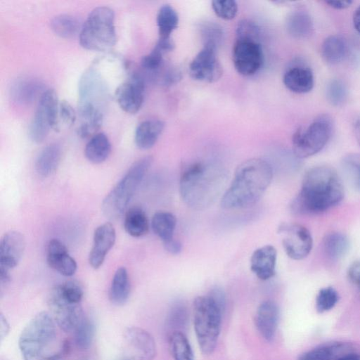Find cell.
<instances>
[{
  "instance_id": "30",
  "label": "cell",
  "mask_w": 360,
  "mask_h": 360,
  "mask_svg": "<svg viewBox=\"0 0 360 360\" xmlns=\"http://www.w3.org/2000/svg\"><path fill=\"white\" fill-rule=\"evenodd\" d=\"M111 151L108 137L103 132H98L89 139L86 145L84 153L89 161L94 164L104 162Z\"/></svg>"
},
{
  "instance_id": "5",
  "label": "cell",
  "mask_w": 360,
  "mask_h": 360,
  "mask_svg": "<svg viewBox=\"0 0 360 360\" xmlns=\"http://www.w3.org/2000/svg\"><path fill=\"white\" fill-rule=\"evenodd\" d=\"M115 13L108 6L94 8L82 24L79 32V43L91 51H105L116 44Z\"/></svg>"
},
{
  "instance_id": "53",
  "label": "cell",
  "mask_w": 360,
  "mask_h": 360,
  "mask_svg": "<svg viewBox=\"0 0 360 360\" xmlns=\"http://www.w3.org/2000/svg\"><path fill=\"white\" fill-rule=\"evenodd\" d=\"M353 25L354 29L360 34V5L356 8L353 14Z\"/></svg>"
},
{
  "instance_id": "19",
  "label": "cell",
  "mask_w": 360,
  "mask_h": 360,
  "mask_svg": "<svg viewBox=\"0 0 360 360\" xmlns=\"http://www.w3.org/2000/svg\"><path fill=\"white\" fill-rule=\"evenodd\" d=\"M360 352V346L348 342H331L319 345L301 354L297 360H340Z\"/></svg>"
},
{
  "instance_id": "57",
  "label": "cell",
  "mask_w": 360,
  "mask_h": 360,
  "mask_svg": "<svg viewBox=\"0 0 360 360\" xmlns=\"http://www.w3.org/2000/svg\"><path fill=\"white\" fill-rule=\"evenodd\" d=\"M82 360H87V359H82Z\"/></svg>"
},
{
  "instance_id": "56",
  "label": "cell",
  "mask_w": 360,
  "mask_h": 360,
  "mask_svg": "<svg viewBox=\"0 0 360 360\" xmlns=\"http://www.w3.org/2000/svg\"><path fill=\"white\" fill-rule=\"evenodd\" d=\"M46 360H60V358H49Z\"/></svg>"
},
{
  "instance_id": "51",
  "label": "cell",
  "mask_w": 360,
  "mask_h": 360,
  "mask_svg": "<svg viewBox=\"0 0 360 360\" xmlns=\"http://www.w3.org/2000/svg\"><path fill=\"white\" fill-rule=\"evenodd\" d=\"M10 326L6 318L0 314V339L2 341L9 333Z\"/></svg>"
},
{
  "instance_id": "52",
  "label": "cell",
  "mask_w": 360,
  "mask_h": 360,
  "mask_svg": "<svg viewBox=\"0 0 360 360\" xmlns=\"http://www.w3.org/2000/svg\"><path fill=\"white\" fill-rule=\"evenodd\" d=\"M326 4L329 5L331 8H333L335 9L338 10H342L347 8L350 6V5L352 4V1H326Z\"/></svg>"
},
{
  "instance_id": "1",
  "label": "cell",
  "mask_w": 360,
  "mask_h": 360,
  "mask_svg": "<svg viewBox=\"0 0 360 360\" xmlns=\"http://www.w3.org/2000/svg\"><path fill=\"white\" fill-rule=\"evenodd\" d=\"M344 194L338 173L330 167L316 166L306 172L290 209L297 214L321 213L338 205Z\"/></svg>"
},
{
  "instance_id": "16",
  "label": "cell",
  "mask_w": 360,
  "mask_h": 360,
  "mask_svg": "<svg viewBox=\"0 0 360 360\" xmlns=\"http://www.w3.org/2000/svg\"><path fill=\"white\" fill-rule=\"evenodd\" d=\"M191 77L197 81L213 83L222 74V65L217 56L215 48L204 46L189 64Z\"/></svg>"
},
{
  "instance_id": "48",
  "label": "cell",
  "mask_w": 360,
  "mask_h": 360,
  "mask_svg": "<svg viewBox=\"0 0 360 360\" xmlns=\"http://www.w3.org/2000/svg\"><path fill=\"white\" fill-rule=\"evenodd\" d=\"M223 314L226 307V295L220 287L212 288L207 295Z\"/></svg>"
},
{
  "instance_id": "25",
  "label": "cell",
  "mask_w": 360,
  "mask_h": 360,
  "mask_svg": "<svg viewBox=\"0 0 360 360\" xmlns=\"http://www.w3.org/2000/svg\"><path fill=\"white\" fill-rule=\"evenodd\" d=\"M45 90L43 84L33 78H22L17 80L11 87V97L20 104H29L38 96L40 97Z\"/></svg>"
},
{
  "instance_id": "31",
  "label": "cell",
  "mask_w": 360,
  "mask_h": 360,
  "mask_svg": "<svg viewBox=\"0 0 360 360\" xmlns=\"http://www.w3.org/2000/svg\"><path fill=\"white\" fill-rule=\"evenodd\" d=\"M124 227L127 233L132 237L139 238L145 236L149 229L146 212L139 207L129 209L124 214Z\"/></svg>"
},
{
  "instance_id": "33",
  "label": "cell",
  "mask_w": 360,
  "mask_h": 360,
  "mask_svg": "<svg viewBox=\"0 0 360 360\" xmlns=\"http://www.w3.org/2000/svg\"><path fill=\"white\" fill-rule=\"evenodd\" d=\"M176 226V217L169 212H157L154 214L151 220L152 229L154 233L162 240V243L174 238V233Z\"/></svg>"
},
{
  "instance_id": "10",
  "label": "cell",
  "mask_w": 360,
  "mask_h": 360,
  "mask_svg": "<svg viewBox=\"0 0 360 360\" xmlns=\"http://www.w3.org/2000/svg\"><path fill=\"white\" fill-rule=\"evenodd\" d=\"M109 96L107 80L94 63L83 73L79 80L78 105L90 106L103 112Z\"/></svg>"
},
{
  "instance_id": "23",
  "label": "cell",
  "mask_w": 360,
  "mask_h": 360,
  "mask_svg": "<svg viewBox=\"0 0 360 360\" xmlns=\"http://www.w3.org/2000/svg\"><path fill=\"white\" fill-rule=\"evenodd\" d=\"M279 309L271 300L262 302L257 311L256 326L260 335L266 340L274 338L278 323Z\"/></svg>"
},
{
  "instance_id": "50",
  "label": "cell",
  "mask_w": 360,
  "mask_h": 360,
  "mask_svg": "<svg viewBox=\"0 0 360 360\" xmlns=\"http://www.w3.org/2000/svg\"><path fill=\"white\" fill-rule=\"evenodd\" d=\"M166 251L172 255H177L181 251L182 245L180 241L174 238L163 243Z\"/></svg>"
},
{
  "instance_id": "24",
  "label": "cell",
  "mask_w": 360,
  "mask_h": 360,
  "mask_svg": "<svg viewBox=\"0 0 360 360\" xmlns=\"http://www.w3.org/2000/svg\"><path fill=\"white\" fill-rule=\"evenodd\" d=\"M164 127V122L160 120L150 119L141 122L135 131L134 140L136 146L143 150L152 148L163 131Z\"/></svg>"
},
{
  "instance_id": "38",
  "label": "cell",
  "mask_w": 360,
  "mask_h": 360,
  "mask_svg": "<svg viewBox=\"0 0 360 360\" xmlns=\"http://www.w3.org/2000/svg\"><path fill=\"white\" fill-rule=\"evenodd\" d=\"M188 312L186 307L182 303H176L169 310L167 316V326L172 332L181 331L188 324Z\"/></svg>"
},
{
  "instance_id": "44",
  "label": "cell",
  "mask_w": 360,
  "mask_h": 360,
  "mask_svg": "<svg viewBox=\"0 0 360 360\" xmlns=\"http://www.w3.org/2000/svg\"><path fill=\"white\" fill-rule=\"evenodd\" d=\"M165 53L155 45L149 53L142 58L141 67L149 75L154 73L165 63L163 56Z\"/></svg>"
},
{
  "instance_id": "6",
  "label": "cell",
  "mask_w": 360,
  "mask_h": 360,
  "mask_svg": "<svg viewBox=\"0 0 360 360\" xmlns=\"http://www.w3.org/2000/svg\"><path fill=\"white\" fill-rule=\"evenodd\" d=\"M56 336V322L50 314H36L22 330L18 341L24 360H41Z\"/></svg>"
},
{
  "instance_id": "39",
  "label": "cell",
  "mask_w": 360,
  "mask_h": 360,
  "mask_svg": "<svg viewBox=\"0 0 360 360\" xmlns=\"http://www.w3.org/2000/svg\"><path fill=\"white\" fill-rule=\"evenodd\" d=\"M325 93L330 104L333 106H340L347 98V87L341 79H333L326 84Z\"/></svg>"
},
{
  "instance_id": "12",
  "label": "cell",
  "mask_w": 360,
  "mask_h": 360,
  "mask_svg": "<svg viewBox=\"0 0 360 360\" xmlns=\"http://www.w3.org/2000/svg\"><path fill=\"white\" fill-rule=\"evenodd\" d=\"M233 63L236 71L243 76L257 73L264 63L260 42L236 39L233 48Z\"/></svg>"
},
{
  "instance_id": "8",
  "label": "cell",
  "mask_w": 360,
  "mask_h": 360,
  "mask_svg": "<svg viewBox=\"0 0 360 360\" xmlns=\"http://www.w3.org/2000/svg\"><path fill=\"white\" fill-rule=\"evenodd\" d=\"M333 127L330 117L321 115L308 126L298 128L292 140L295 155L298 158H306L320 152L330 139Z\"/></svg>"
},
{
  "instance_id": "28",
  "label": "cell",
  "mask_w": 360,
  "mask_h": 360,
  "mask_svg": "<svg viewBox=\"0 0 360 360\" xmlns=\"http://www.w3.org/2000/svg\"><path fill=\"white\" fill-rule=\"evenodd\" d=\"M286 29L294 38L308 37L313 31V22L310 15L303 9L291 11L286 19Z\"/></svg>"
},
{
  "instance_id": "3",
  "label": "cell",
  "mask_w": 360,
  "mask_h": 360,
  "mask_svg": "<svg viewBox=\"0 0 360 360\" xmlns=\"http://www.w3.org/2000/svg\"><path fill=\"white\" fill-rule=\"evenodd\" d=\"M223 174L200 162L186 167L179 181L180 195L189 207L201 210L209 206L220 191Z\"/></svg>"
},
{
  "instance_id": "41",
  "label": "cell",
  "mask_w": 360,
  "mask_h": 360,
  "mask_svg": "<svg viewBox=\"0 0 360 360\" xmlns=\"http://www.w3.org/2000/svg\"><path fill=\"white\" fill-rule=\"evenodd\" d=\"M339 299L337 290L331 286L319 290L316 297V309L319 313H323L333 309Z\"/></svg>"
},
{
  "instance_id": "47",
  "label": "cell",
  "mask_w": 360,
  "mask_h": 360,
  "mask_svg": "<svg viewBox=\"0 0 360 360\" xmlns=\"http://www.w3.org/2000/svg\"><path fill=\"white\" fill-rule=\"evenodd\" d=\"M214 13L221 19L231 20L238 13V4L234 0H214L212 1Z\"/></svg>"
},
{
  "instance_id": "26",
  "label": "cell",
  "mask_w": 360,
  "mask_h": 360,
  "mask_svg": "<svg viewBox=\"0 0 360 360\" xmlns=\"http://www.w3.org/2000/svg\"><path fill=\"white\" fill-rule=\"evenodd\" d=\"M347 42L340 35H330L324 39L321 44V56L327 63L330 65H335L343 61L347 57Z\"/></svg>"
},
{
  "instance_id": "15",
  "label": "cell",
  "mask_w": 360,
  "mask_h": 360,
  "mask_svg": "<svg viewBox=\"0 0 360 360\" xmlns=\"http://www.w3.org/2000/svg\"><path fill=\"white\" fill-rule=\"evenodd\" d=\"M145 94V81L143 76L132 72L115 89L114 95L120 107L130 114L136 113L141 108Z\"/></svg>"
},
{
  "instance_id": "55",
  "label": "cell",
  "mask_w": 360,
  "mask_h": 360,
  "mask_svg": "<svg viewBox=\"0 0 360 360\" xmlns=\"http://www.w3.org/2000/svg\"><path fill=\"white\" fill-rule=\"evenodd\" d=\"M340 360H360V352L347 355Z\"/></svg>"
},
{
  "instance_id": "2",
  "label": "cell",
  "mask_w": 360,
  "mask_h": 360,
  "mask_svg": "<svg viewBox=\"0 0 360 360\" xmlns=\"http://www.w3.org/2000/svg\"><path fill=\"white\" fill-rule=\"evenodd\" d=\"M272 178L271 166L266 160L252 158L243 162L221 198V207L231 210L255 205L269 186Z\"/></svg>"
},
{
  "instance_id": "32",
  "label": "cell",
  "mask_w": 360,
  "mask_h": 360,
  "mask_svg": "<svg viewBox=\"0 0 360 360\" xmlns=\"http://www.w3.org/2000/svg\"><path fill=\"white\" fill-rule=\"evenodd\" d=\"M349 246L347 236L338 231L330 232L323 239V250L326 256L331 260L341 259L348 251Z\"/></svg>"
},
{
  "instance_id": "7",
  "label": "cell",
  "mask_w": 360,
  "mask_h": 360,
  "mask_svg": "<svg viewBox=\"0 0 360 360\" xmlns=\"http://www.w3.org/2000/svg\"><path fill=\"white\" fill-rule=\"evenodd\" d=\"M222 314L207 295L195 299L194 328L200 348L205 354H212L216 347Z\"/></svg>"
},
{
  "instance_id": "21",
  "label": "cell",
  "mask_w": 360,
  "mask_h": 360,
  "mask_svg": "<svg viewBox=\"0 0 360 360\" xmlns=\"http://www.w3.org/2000/svg\"><path fill=\"white\" fill-rule=\"evenodd\" d=\"M277 251L271 245L256 249L250 258V269L260 280L266 281L274 276Z\"/></svg>"
},
{
  "instance_id": "49",
  "label": "cell",
  "mask_w": 360,
  "mask_h": 360,
  "mask_svg": "<svg viewBox=\"0 0 360 360\" xmlns=\"http://www.w3.org/2000/svg\"><path fill=\"white\" fill-rule=\"evenodd\" d=\"M347 276L352 283L360 285V260L356 261L350 265Z\"/></svg>"
},
{
  "instance_id": "13",
  "label": "cell",
  "mask_w": 360,
  "mask_h": 360,
  "mask_svg": "<svg viewBox=\"0 0 360 360\" xmlns=\"http://www.w3.org/2000/svg\"><path fill=\"white\" fill-rule=\"evenodd\" d=\"M51 316L65 332L75 330L82 318L80 304L68 302L60 294L56 286L52 289L48 299Z\"/></svg>"
},
{
  "instance_id": "58",
  "label": "cell",
  "mask_w": 360,
  "mask_h": 360,
  "mask_svg": "<svg viewBox=\"0 0 360 360\" xmlns=\"http://www.w3.org/2000/svg\"><path fill=\"white\" fill-rule=\"evenodd\" d=\"M124 360H127V359H124Z\"/></svg>"
},
{
  "instance_id": "4",
  "label": "cell",
  "mask_w": 360,
  "mask_h": 360,
  "mask_svg": "<svg viewBox=\"0 0 360 360\" xmlns=\"http://www.w3.org/2000/svg\"><path fill=\"white\" fill-rule=\"evenodd\" d=\"M152 162L151 156H145L131 165L103 200L102 211L106 217L116 219L124 213Z\"/></svg>"
},
{
  "instance_id": "54",
  "label": "cell",
  "mask_w": 360,
  "mask_h": 360,
  "mask_svg": "<svg viewBox=\"0 0 360 360\" xmlns=\"http://www.w3.org/2000/svg\"><path fill=\"white\" fill-rule=\"evenodd\" d=\"M353 129H354V133L355 138L356 139V141L358 144L360 146V117L357 118L354 124H353Z\"/></svg>"
},
{
  "instance_id": "40",
  "label": "cell",
  "mask_w": 360,
  "mask_h": 360,
  "mask_svg": "<svg viewBox=\"0 0 360 360\" xmlns=\"http://www.w3.org/2000/svg\"><path fill=\"white\" fill-rule=\"evenodd\" d=\"M342 167L355 188L360 191V154L345 155L342 160Z\"/></svg>"
},
{
  "instance_id": "29",
  "label": "cell",
  "mask_w": 360,
  "mask_h": 360,
  "mask_svg": "<svg viewBox=\"0 0 360 360\" xmlns=\"http://www.w3.org/2000/svg\"><path fill=\"white\" fill-rule=\"evenodd\" d=\"M130 290L127 270L124 267L117 269L113 276L109 290L111 302L116 305L124 304L129 299Z\"/></svg>"
},
{
  "instance_id": "34",
  "label": "cell",
  "mask_w": 360,
  "mask_h": 360,
  "mask_svg": "<svg viewBox=\"0 0 360 360\" xmlns=\"http://www.w3.org/2000/svg\"><path fill=\"white\" fill-rule=\"evenodd\" d=\"M82 24L76 17L69 14H60L53 17L51 27L56 34L63 38H71L80 32Z\"/></svg>"
},
{
  "instance_id": "45",
  "label": "cell",
  "mask_w": 360,
  "mask_h": 360,
  "mask_svg": "<svg viewBox=\"0 0 360 360\" xmlns=\"http://www.w3.org/2000/svg\"><path fill=\"white\" fill-rule=\"evenodd\" d=\"M77 115L72 105L66 101H60L58 108L56 131L63 127H70L74 124Z\"/></svg>"
},
{
  "instance_id": "18",
  "label": "cell",
  "mask_w": 360,
  "mask_h": 360,
  "mask_svg": "<svg viewBox=\"0 0 360 360\" xmlns=\"http://www.w3.org/2000/svg\"><path fill=\"white\" fill-rule=\"evenodd\" d=\"M116 233L110 223L98 226L94 233V243L89 256V262L94 269H98L115 244Z\"/></svg>"
},
{
  "instance_id": "14",
  "label": "cell",
  "mask_w": 360,
  "mask_h": 360,
  "mask_svg": "<svg viewBox=\"0 0 360 360\" xmlns=\"http://www.w3.org/2000/svg\"><path fill=\"white\" fill-rule=\"evenodd\" d=\"M124 352L127 360H153L156 345L153 336L139 327H129L124 333Z\"/></svg>"
},
{
  "instance_id": "27",
  "label": "cell",
  "mask_w": 360,
  "mask_h": 360,
  "mask_svg": "<svg viewBox=\"0 0 360 360\" xmlns=\"http://www.w3.org/2000/svg\"><path fill=\"white\" fill-rule=\"evenodd\" d=\"M61 148L57 143L46 146L39 154L35 162L37 173L43 177L51 175L57 169L61 159Z\"/></svg>"
},
{
  "instance_id": "35",
  "label": "cell",
  "mask_w": 360,
  "mask_h": 360,
  "mask_svg": "<svg viewBox=\"0 0 360 360\" xmlns=\"http://www.w3.org/2000/svg\"><path fill=\"white\" fill-rule=\"evenodd\" d=\"M156 22L159 38H171V34L177 28L179 15L172 6L165 4L160 8L158 12Z\"/></svg>"
},
{
  "instance_id": "36",
  "label": "cell",
  "mask_w": 360,
  "mask_h": 360,
  "mask_svg": "<svg viewBox=\"0 0 360 360\" xmlns=\"http://www.w3.org/2000/svg\"><path fill=\"white\" fill-rule=\"evenodd\" d=\"M169 342L172 355L174 360H193V353L190 343L181 331L170 333Z\"/></svg>"
},
{
  "instance_id": "37",
  "label": "cell",
  "mask_w": 360,
  "mask_h": 360,
  "mask_svg": "<svg viewBox=\"0 0 360 360\" xmlns=\"http://www.w3.org/2000/svg\"><path fill=\"white\" fill-rule=\"evenodd\" d=\"M75 331V342L77 347L81 349H88L94 340L95 326L88 318L83 317Z\"/></svg>"
},
{
  "instance_id": "43",
  "label": "cell",
  "mask_w": 360,
  "mask_h": 360,
  "mask_svg": "<svg viewBox=\"0 0 360 360\" xmlns=\"http://www.w3.org/2000/svg\"><path fill=\"white\" fill-rule=\"evenodd\" d=\"M60 294L66 300L74 304H80L84 295L82 285L76 281H67L56 286Z\"/></svg>"
},
{
  "instance_id": "42",
  "label": "cell",
  "mask_w": 360,
  "mask_h": 360,
  "mask_svg": "<svg viewBox=\"0 0 360 360\" xmlns=\"http://www.w3.org/2000/svg\"><path fill=\"white\" fill-rule=\"evenodd\" d=\"M201 35L204 46H208L217 49L220 46L224 36L222 28L217 24L206 22L201 27Z\"/></svg>"
},
{
  "instance_id": "46",
  "label": "cell",
  "mask_w": 360,
  "mask_h": 360,
  "mask_svg": "<svg viewBox=\"0 0 360 360\" xmlns=\"http://www.w3.org/2000/svg\"><path fill=\"white\" fill-rule=\"evenodd\" d=\"M259 27L253 21L244 19L240 20L236 29V39L259 41Z\"/></svg>"
},
{
  "instance_id": "20",
  "label": "cell",
  "mask_w": 360,
  "mask_h": 360,
  "mask_svg": "<svg viewBox=\"0 0 360 360\" xmlns=\"http://www.w3.org/2000/svg\"><path fill=\"white\" fill-rule=\"evenodd\" d=\"M49 266L64 276H72L77 271V263L63 242L58 239L49 240L46 249Z\"/></svg>"
},
{
  "instance_id": "9",
  "label": "cell",
  "mask_w": 360,
  "mask_h": 360,
  "mask_svg": "<svg viewBox=\"0 0 360 360\" xmlns=\"http://www.w3.org/2000/svg\"><path fill=\"white\" fill-rule=\"evenodd\" d=\"M59 101L54 89H48L43 92L29 128L32 141L41 143L51 129L56 130Z\"/></svg>"
},
{
  "instance_id": "22",
  "label": "cell",
  "mask_w": 360,
  "mask_h": 360,
  "mask_svg": "<svg viewBox=\"0 0 360 360\" xmlns=\"http://www.w3.org/2000/svg\"><path fill=\"white\" fill-rule=\"evenodd\" d=\"M283 82L285 86L292 92L306 94L313 89L314 77L309 66L297 64L290 67L285 71Z\"/></svg>"
},
{
  "instance_id": "17",
  "label": "cell",
  "mask_w": 360,
  "mask_h": 360,
  "mask_svg": "<svg viewBox=\"0 0 360 360\" xmlns=\"http://www.w3.org/2000/svg\"><path fill=\"white\" fill-rule=\"evenodd\" d=\"M25 248V239L19 231H10L0 242V270L9 271L18 266Z\"/></svg>"
},
{
  "instance_id": "11",
  "label": "cell",
  "mask_w": 360,
  "mask_h": 360,
  "mask_svg": "<svg viewBox=\"0 0 360 360\" xmlns=\"http://www.w3.org/2000/svg\"><path fill=\"white\" fill-rule=\"evenodd\" d=\"M278 233L290 258L301 260L310 253L313 240L309 231L304 226L296 223H282L278 227Z\"/></svg>"
}]
</instances>
